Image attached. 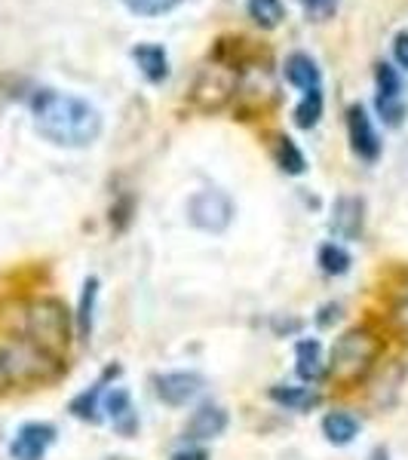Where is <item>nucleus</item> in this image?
I'll use <instances>...</instances> for the list:
<instances>
[{"mask_svg":"<svg viewBox=\"0 0 408 460\" xmlns=\"http://www.w3.org/2000/svg\"><path fill=\"white\" fill-rule=\"evenodd\" d=\"M34 126L47 142L62 147H86L102 136V114L86 99L58 93V89H37L31 95Z\"/></svg>","mask_w":408,"mask_h":460,"instance_id":"nucleus-1","label":"nucleus"},{"mask_svg":"<svg viewBox=\"0 0 408 460\" xmlns=\"http://www.w3.org/2000/svg\"><path fill=\"white\" fill-rule=\"evenodd\" d=\"M381 350L377 338L368 329H350L344 332L329 356V377H335L341 384H353L372 368L375 356Z\"/></svg>","mask_w":408,"mask_h":460,"instance_id":"nucleus-2","label":"nucleus"},{"mask_svg":"<svg viewBox=\"0 0 408 460\" xmlns=\"http://www.w3.org/2000/svg\"><path fill=\"white\" fill-rule=\"evenodd\" d=\"M28 338L40 344L43 350H58L68 344V310L58 301H34L28 307Z\"/></svg>","mask_w":408,"mask_h":460,"instance_id":"nucleus-3","label":"nucleus"},{"mask_svg":"<svg viewBox=\"0 0 408 460\" xmlns=\"http://www.w3.org/2000/svg\"><path fill=\"white\" fill-rule=\"evenodd\" d=\"M236 93V71L231 65L212 62L197 74V84L191 89V99L203 111H218Z\"/></svg>","mask_w":408,"mask_h":460,"instance_id":"nucleus-4","label":"nucleus"},{"mask_svg":"<svg viewBox=\"0 0 408 460\" xmlns=\"http://www.w3.org/2000/svg\"><path fill=\"white\" fill-rule=\"evenodd\" d=\"M188 215L194 227L206 230V234H221L234 218V203L225 190H200V194L191 197Z\"/></svg>","mask_w":408,"mask_h":460,"instance_id":"nucleus-5","label":"nucleus"},{"mask_svg":"<svg viewBox=\"0 0 408 460\" xmlns=\"http://www.w3.org/2000/svg\"><path fill=\"white\" fill-rule=\"evenodd\" d=\"M377 114H381V120L387 126H399L405 117L399 74L390 65H377Z\"/></svg>","mask_w":408,"mask_h":460,"instance_id":"nucleus-6","label":"nucleus"},{"mask_svg":"<svg viewBox=\"0 0 408 460\" xmlns=\"http://www.w3.org/2000/svg\"><path fill=\"white\" fill-rule=\"evenodd\" d=\"M56 442V427L49 424H25L10 445L13 460H43L49 445Z\"/></svg>","mask_w":408,"mask_h":460,"instance_id":"nucleus-7","label":"nucleus"},{"mask_svg":"<svg viewBox=\"0 0 408 460\" xmlns=\"http://www.w3.org/2000/svg\"><path fill=\"white\" fill-rule=\"evenodd\" d=\"M200 390H203V377L194 372H169L157 377V396L173 408L188 405L200 396Z\"/></svg>","mask_w":408,"mask_h":460,"instance_id":"nucleus-8","label":"nucleus"},{"mask_svg":"<svg viewBox=\"0 0 408 460\" xmlns=\"http://www.w3.org/2000/svg\"><path fill=\"white\" fill-rule=\"evenodd\" d=\"M347 129H350V145L362 160H377L381 154V138H377L372 120H368L366 108L353 105L347 111Z\"/></svg>","mask_w":408,"mask_h":460,"instance_id":"nucleus-9","label":"nucleus"},{"mask_svg":"<svg viewBox=\"0 0 408 460\" xmlns=\"http://www.w3.org/2000/svg\"><path fill=\"white\" fill-rule=\"evenodd\" d=\"M295 359H298V377L307 384H323L329 377V362L323 359V344L316 338H304L295 347Z\"/></svg>","mask_w":408,"mask_h":460,"instance_id":"nucleus-10","label":"nucleus"},{"mask_svg":"<svg viewBox=\"0 0 408 460\" xmlns=\"http://www.w3.org/2000/svg\"><path fill=\"white\" fill-rule=\"evenodd\" d=\"M362 221H366V215H362V199L341 197L335 203V212H332L329 227L338 240H356V236L362 234Z\"/></svg>","mask_w":408,"mask_h":460,"instance_id":"nucleus-11","label":"nucleus"},{"mask_svg":"<svg viewBox=\"0 0 408 460\" xmlns=\"http://www.w3.org/2000/svg\"><path fill=\"white\" fill-rule=\"evenodd\" d=\"M227 429V411L221 405H200L188 420L191 439H215Z\"/></svg>","mask_w":408,"mask_h":460,"instance_id":"nucleus-12","label":"nucleus"},{"mask_svg":"<svg viewBox=\"0 0 408 460\" xmlns=\"http://www.w3.org/2000/svg\"><path fill=\"white\" fill-rule=\"evenodd\" d=\"M132 58H136V65L142 68V74L151 80V84L166 80L169 58H166V49L157 47V43H142V47H136V49H132Z\"/></svg>","mask_w":408,"mask_h":460,"instance_id":"nucleus-13","label":"nucleus"},{"mask_svg":"<svg viewBox=\"0 0 408 460\" xmlns=\"http://www.w3.org/2000/svg\"><path fill=\"white\" fill-rule=\"evenodd\" d=\"M286 80L292 86L304 89V93H310V89H320V68H316V62L310 56L292 53L286 58Z\"/></svg>","mask_w":408,"mask_h":460,"instance_id":"nucleus-14","label":"nucleus"},{"mask_svg":"<svg viewBox=\"0 0 408 460\" xmlns=\"http://www.w3.org/2000/svg\"><path fill=\"white\" fill-rule=\"evenodd\" d=\"M323 433L332 445H350L359 433V420L347 411H332L323 420Z\"/></svg>","mask_w":408,"mask_h":460,"instance_id":"nucleus-15","label":"nucleus"},{"mask_svg":"<svg viewBox=\"0 0 408 460\" xmlns=\"http://www.w3.org/2000/svg\"><path fill=\"white\" fill-rule=\"evenodd\" d=\"M105 411L111 414V420H114V427L120 429L123 436H129L132 429H136V414H132L129 393H126L123 387H117L114 393H108V399H105Z\"/></svg>","mask_w":408,"mask_h":460,"instance_id":"nucleus-16","label":"nucleus"},{"mask_svg":"<svg viewBox=\"0 0 408 460\" xmlns=\"http://www.w3.org/2000/svg\"><path fill=\"white\" fill-rule=\"evenodd\" d=\"M271 399L286 408H292V411H310V408H316L323 402L320 393L314 387H273Z\"/></svg>","mask_w":408,"mask_h":460,"instance_id":"nucleus-17","label":"nucleus"},{"mask_svg":"<svg viewBox=\"0 0 408 460\" xmlns=\"http://www.w3.org/2000/svg\"><path fill=\"white\" fill-rule=\"evenodd\" d=\"M95 298H99V279L89 277L86 286H84V295H80V307H77V332H80V338H89V332H93Z\"/></svg>","mask_w":408,"mask_h":460,"instance_id":"nucleus-18","label":"nucleus"},{"mask_svg":"<svg viewBox=\"0 0 408 460\" xmlns=\"http://www.w3.org/2000/svg\"><path fill=\"white\" fill-rule=\"evenodd\" d=\"M323 117V93L320 89H310V93H304L301 105L295 108V123L301 126V129H310V126H316Z\"/></svg>","mask_w":408,"mask_h":460,"instance_id":"nucleus-19","label":"nucleus"},{"mask_svg":"<svg viewBox=\"0 0 408 460\" xmlns=\"http://www.w3.org/2000/svg\"><path fill=\"white\" fill-rule=\"evenodd\" d=\"M277 163L288 175H301L304 169H307V160H304V154L295 147L292 138H277Z\"/></svg>","mask_w":408,"mask_h":460,"instance_id":"nucleus-20","label":"nucleus"},{"mask_svg":"<svg viewBox=\"0 0 408 460\" xmlns=\"http://www.w3.org/2000/svg\"><path fill=\"white\" fill-rule=\"evenodd\" d=\"M246 6H249V16L262 28L279 25V19H283V13H286L279 0H246Z\"/></svg>","mask_w":408,"mask_h":460,"instance_id":"nucleus-21","label":"nucleus"},{"mask_svg":"<svg viewBox=\"0 0 408 460\" xmlns=\"http://www.w3.org/2000/svg\"><path fill=\"white\" fill-rule=\"evenodd\" d=\"M320 267L329 277H344V273L350 270V255L341 246H335V243H325L320 249Z\"/></svg>","mask_w":408,"mask_h":460,"instance_id":"nucleus-22","label":"nucleus"},{"mask_svg":"<svg viewBox=\"0 0 408 460\" xmlns=\"http://www.w3.org/2000/svg\"><path fill=\"white\" fill-rule=\"evenodd\" d=\"M102 393H105V381H99L93 390L80 393V396L71 402V411L77 414V418H84V420H99V399H102Z\"/></svg>","mask_w":408,"mask_h":460,"instance_id":"nucleus-23","label":"nucleus"},{"mask_svg":"<svg viewBox=\"0 0 408 460\" xmlns=\"http://www.w3.org/2000/svg\"><path fill=\"white\" fill-rule=\"evenodd\" d=\"M123 4L138 16H163V13L175 10L182 0H123Z\"/></svg>","mask_w":408,"mask_h":460,"instance_id":"nucleus-24","label":"nucleus"},{"mask_svg":"<svg viewBox=\"0 0 408 460\" xmlns=\"http://www.w3.org/2000/svg\"><path fill=\"white\" fill-rule=\"evenodd\" d=\"M393 325H396V332H403L408 338V295L393 307Z\"/></svg>","mask_w":408,"mask_h":460,"instance_id":"nucleus-25","label":"nucleus"},{"mask_svg":"<svg viewBox=\"0 0 408 460\" xmlns=\"http://www.w3.org/2000/svg\"><path fill=\"white\" fill-rule=\"evenodd\" d=\"M304 6H307L310 13H314V16H332V13H335V6H338V0H301Z\"/></svg>","mask_w":408,"mask_h":460,"instance_id":"nucleus-26","label":"nucleus"},{"mask_svg":"<svg viewBox=\"0 0 408 460\" xmlns=\"http://www.w3.org/2000/svg\"><path fill=\"white\" fill-rule=\"evenodd\" d=\"M393 56H396V62L408 68V31L396 34V40H393Z\"/></svg>","mask_w":408,"mask_h":460,"instance_id":"nucleus-27","label":"nucleus"},{"mask_svg":"<svg viewBox=\"0 0 408 460\" xmlns=\"http://www.w3.org/2000/svg\"><path fill=\"white\" fill-rule=\"evenodd\" d=\"M173 460H209L203 448H188V451H178Z\"/></svg>","mask_w":408,"mask_h":460,"instance_id":"nucleus-28","label":"nucleus"},{"mask_svg":"<svg viewBox=\"0 0 408 460\" xmlns=\"http://www.w3.org/2000/svg\"><path fill=\"white\" fill-rule=\"evenodd\" d=\"M368 460H387V451H384V448H377V451H375V455H372V457H368Z\"/></svg>","mask_w":408,"mask_h":460,"instance_id":"nucleus-29","label":"nucleus"}]
</instances>
